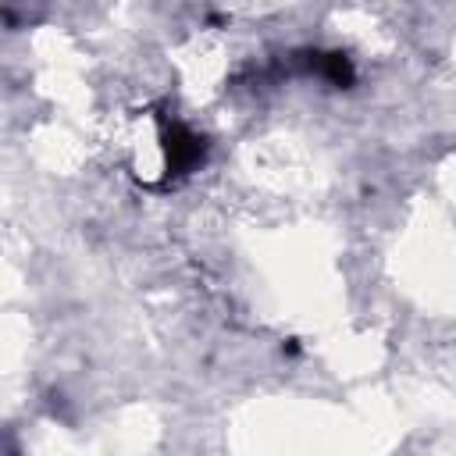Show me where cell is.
<instances>
[{
	"mask_svg": "<svg viewBox=\"0 0 456 456\" xmlns=\"http://www.w3.org/2000/svg\"><path fill=\"white\" fill-rule=\"evenodd\" d=\"M164 160H167V171H189L203 160V139L182 125H171L164 132Z\"/></svg>",
	"mask_w": 456,
	"mask_h": 456,
	"instance_id": "6da1fadb",
	"label": "cell"
},
{
	"mask_svg": "<svg viewBox=\"0 0 456 456\" xmlns=\"http://www.w3.org/2000/svg\"><path fill=\"white\" fill-rule=\"evenodd\" d=\"M317 68H321V75H324L328 82H335V86H349V82H353V64H349L342 53H321Z\"/></svg>",
	"mask_w": 456,
	"mask_h": 456,
	"instance_id": "7a4b0ae2",
	"label": "cell"
}]
</instances>
